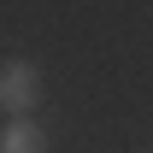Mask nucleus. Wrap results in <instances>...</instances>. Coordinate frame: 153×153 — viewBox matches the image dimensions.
<instances>
[{"label":"nucleus","instance_id":"nucleus-1","mask_svg":"<svg viewBox=\"0 0 153 153\" xmlns=\"http://www.w3.org/2000/svg\"><path fill=\"white\" fill-rule=\"evenodd\" d=\"M36 94H41L36 65H30V59H6V65H0V112L24 118L30 106H36Z\"/></svg>","mask_w":153,"mask_h":153},{"label":"nucleus","instance_id":"nucleus-2","mask_svg":"<svg viewBox=\"0 0 153 153\" xmlns=\"http://www.w3.org/2000/svg\"><path fill=\"white\" fill-rule=\"evenodd\" d=\"M0 153H47L41 124H36L30 112H24V118H12V124H6V135H0Z\"/></svg>","mask_w":153,"mask_h":153}]
</instances>
